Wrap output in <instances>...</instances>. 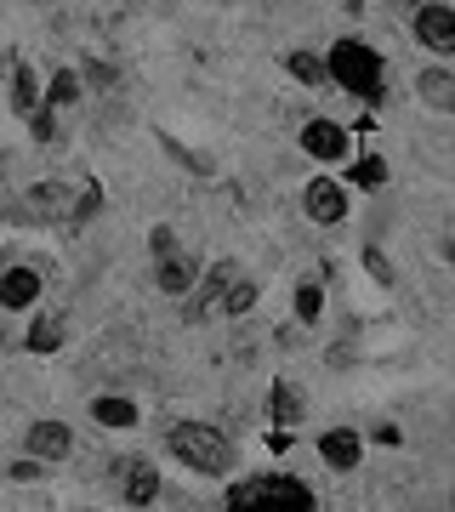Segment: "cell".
<instances>
[{"label":"cell","mask_w":455,"mask_h":512,"mask_svg":"<svg viewBox=\"0 0 455 512\" xmlns=\"http://www.w3.org/2000/svg\"><path fill=\"white\" fill-rule=\"evenodd\" d=\"M222 512H319V501H313L308 484L273 473V478H245V484H234V495H228Z\"/></svg>","instance_id":"obj_1"},{"label":"cell","mask_w":455,"mask_h":512,"mask_svg":"<svg viewBox=\"0 0 455 512\" xmlns=\"http://www.w3.org/2000/svg\"><path fill=\"white\" fill-rule=\"evenodd\" d=\"M325 74H336L353 97L382 103V57L370 52L364 40H336V52L325 57Z\"/></svg>","instance_id":"obj_2"},{"label":"cell","mask_w":455,"mask_h":512,"mask_svg":"<svg viewBox=\"0 0 455 512\" xmlns=\"http://www.w3.org/2000/svg\"><path fill=\"white\" fill-rule=\"evenodd\" d=\"M165 444H171L188 467H200V473H228V467H234L228 439H222L217 427H205V421H182V427H171V439Z\"/></svg>","instance_id":"obj_3"},{"label":"cell","mask_w":455,"mask_h":512,"mask_svg":"<svg viewBox=\"0 0 455 512\" xmlns=\"http://www.w3.org/2000/svg\"><path fill=\"white\" fill-rule=\"evenodd\" d=\"M416 35L433 46V52H450L455 46V12L450 6H421L416 12Z\"/></svg>","instance_id":"obj_4"},{"label":"cell","mask_w":455,"mask_h":512,"mask_svg":"<svg viewBox=\"0 0 455 512\" xmlns=\"http://www.w3.org/2000/svg\"><path fill=\"white\" fill-rule=\"evenodd\" d=\"M302 148H308L313 160H342L347 154V131L336 126V120H313V126L302 131Z\"/></svg>","instance_id":"obj_5"},{"label":"cell","mask_w":455,"mask_h":512,"mask_svg":"<svg viewBox=\"0 0 455 512\" xmlns=\"http://www.w3.org/2000/svg\"><path fill=\"white\" fill-rule=\"evenodd\" d=\"M29 456L35 461H63L69 456V427H63V421H35V427H29Z\"/></svg>","instance_id":"obj_6"},{"label":"cell","mask_w":455,"mask_h":512,"mask_svg":"<svg viewBox=\"0 0 455 512\" xmlns=\"http://www.w3.org/2000/svg\"><path fill=\"white\" fill-rule=\"evenodd\" d=\"M302 205H308L313 222H342L347 217V200H342V188H336V183H308Z\"/></svg>","instance_id":"obj_7"},{"label":"cell","mask_w":455,"mask_h":512,"mask_svg":"<svg viewBox=\"0 0 455 512\" xmlns=\"http://www.w3.org/2000/svg\"><path fill=\"white\" fill-rule=\"evenodd\" d=\"M319 456L330 461V467H359V456H364V444H359V433H353V427H336V433H325V439H319Z\"/></svg>","instance_id":"obj_8"},{"label":"cell","mask_w":455,"mask_h":512,"mask_svg":"<svg viewBox=\"0 0 455 512\" xmlns=\"http://www.w3.org/2000/svg\"><path fill=\"white\" fill-rule=\"evenodd\" d=\"M35 296H40L35 268H12V274H0V308H29Z\"/></svg>","instance_id":"obj_9"},{"label":"cell","mask_w":455,"mask_h":512,"mask_svg":"<svg viewBox=\"0 0 455 512\" xmlns=\"http://www.w3.org/2000/svg\"><path fill=\"white\" fill-rule=\"evenodd\" d=\"M234 279H239L234 262H217V268H211V279H205V291L188 302V319H205V313H211V302H217V296H228V285H234Z\"/></svg>","instance_id":"obj_10"},{"label":"cell","mask_w":455,"mask_h":512,"mask_svg":"<svg viewBox=\"0 0 455 512\" xmlns=\"http://www.w3.org/2000/svg\"><path fill=\"white\" fill-rule=\"evenodd\" d=\"M160 291L165 296L194 291V262H188V256H160Z\"/></svg>","instance_id":"obj_11"},{"label":"cell","mask_w":455,"mask_h":512,"mask_svg":"<svg viewBox=\"0 0 455 512\" xmlns=\"http://www.w3.org/2000/svg\"><path fill=\"white\" fill-rule=\"evenodd\" d=\"M268 416L279 421V433H285L291 421H302V393H296L291 382H273V393H268Z\"/></svg>","instance_id":"obj_12"},{"label":"cell","mask_w":455,"mask_h":512,"mask_svg":"<svg viewBox=\"0 0 455 512\" xmlns=\"http://www.w3.org/2000/svg\"><path fill=\"white\" fill-rule=\"evenodd\" d=\"M154 495H160V473H154L148 461H137V467L126 473V501H131V507H148Z\"/></svg>","instance_id":"obj_13"},{"label":"cell","mask_w":455,"mask_h":512,"mask_svg":"<svg viewBox=\"0 0 455 512\" xmlns=\"http://www.w3.org/2000/svg\"><path fill=\"white\" fill-rule=\"evenodd\" d=\"M63 348V319H35V325H29V353H57Z\"/></svg>","instance_id":"obj_14"},{"label":"cell","mask_w":455,"mask_h":512,"mask_svg":"<svg viewBox=\"0 0 455 512\" xmlns=\"http://www.w3.org/2000/svg\"><path fill=\"white\" fill-rule=\"evenodd\" d=\"M35 211H46V217H74L69 188H63V183H40L35 188Z\"/></svg>","instance_id":"obj_15"},{"label":"cell","mask_w":455,"mask_h":512,"mask_svg":"<svg viewBox=\"0 0 455 512\" xmlns=\"http://www.w3.org/2000/svg\"><path fill=\"white\" fill-rule=\"evenodd\" d=\"M91 416L103 421V427H131V421H137V404L131 399H97L91 404Z\"/></svg>","instance_id":"obj_16"},{"label":"cell","mask_w":455,"mask_h":512,"mask_svg":"<svg viewBox=\"0 0 455 512\" xmlns=\"http://www.w3.org/2000/svg\"><path fill=\"white\" fill-rule=\"evenodd\" d=\"M285 69H291L296 80H308V86H325V80H330L325 57H313V52H291V57H285Z\"/></svg>","instance_id":"obj_17"},{"label":"cell","mask_w":455,"mask_h":512,"mask_svg":"<svg viewBox=\"0 0 455 512\" xmlns=\"http://www.w3.org/2000/svg\"><path fill=\"white\" fill-rule=\"evenodd\" d=\"M319 308H325L319 279H302V285H296V319H302V325H313V319H319Z\"/></svg>","instance_id":"obj_18"},{"label":"cell","mask_w":455,"mask_h":512,"mask_svg":"<svg viewBox=\"0 0 455 512\" xmlns=\"http://www.w3.org/2000/svg\"><path fill=\"white\" fill-rule=\"evenodd\" d=\"M421 97L433 103V109H450V97H455V86H450V74H421Z\"/></svg>","instance_id":"obj_19"},{"label":"cell","mask_w":455,"mask_h":512,"mask_svg":"<svg viewBox=\"0 0 455 512\" xmlns=\"http://www.w3.org/2000/svg\"><path fill=\"white\" fill-rule=\"evenodd\" d=\"M12 97H18V103H12L18 114H35V109H40V97H35V74H29V63H18V86H12Z\"/></svg>","instance_id":"obj_20"},{"label":"cell","mask_w":455,"mask_h":512,"mask_svg":"<svg viewBox=\"0 0 455 512\" xmlns=\"http://www.w3.org/2000/svg\"><path fill=\"white\" fill-rule=\"evenodd\" d=\"M353 183H359V188H382L387 183V165L376 160V154H364V160L353 165Z\"/></svg>","instance_id":"obj_21"},{"label":"cell","mask_w":455,"mask_h":512,"mask_svg":"<svg viewBox=\"0 0 455 512\" xmlns=\"http://www.w3.org/2000/svg\"><path fill=\"white\" fill-rule=\"evenodd\" d=\"M97 211H103V188L91 183V188H80V194H74V222L97 217Z\"/></svg>","instance_id":"obj_22"},{"label":"cell","mask_w":455,"mask_h":512,"mask_svg":"<svg viewBox=\"0 0 455 512\" xmlns=\"http://www.w3.org/2000/svg\"><path fill=\"white\" fill-rule=\"evenodd\" d=\"M74 97H80V74H57L52 92H46V109H52V103H74Z\"/></svg>","instance_id":"obj_23"},{"label":"cell","mask_w":455,"mask_h":512,"mask_svg":"<svg viewBox=\"0 0 455 512\" xmlns=\"http://www.w3.org/2000/svg\"><path fill=\"white\" fill-rule=\"evenodd\" d=\"M251 308H256V285H234L222 296V313H251Z\"/></svg>","instance_id":"obj_24"},{"label":"cell","mask_w":455,"mask_h":512,"mask_svg":"<svg viewBox=\"0 0 455 512\" xmlns=\"http://www.w3.org/2000/svg\"><path fill=\"white\" fill-rule=\"evenodd\" d=\"M364 268L376 274V285H393V262H387V256L376 251V245H364Z\"/></svg>","instance_id":"obj_25"},{"label":"cell","mask_w":455,"mask_h":512,"mask_svg":"<svg viewBox=\"0 0 455 512\" xmlns=\"http://www.w3.org/2000/svg\"><path fill=\"white\" fill-rule=\"evenodd\" d=\"M29 131H35V143H52V137H57L52 109H35V114H29Z\"/></svg>","instance_id":"obj_26"},{"label":"cell","mask_w":455,"mask_h":512,"mask_svg":"<svg viewBox=\"0 0 455 512\" xmlns=\"http://www.w3.org/2000/svg\"><path fill=\"white\" fill-rule=\"evenodd\" d=\"M12 478H23V484H35V478H46V461H35V456L12 461Z\"/></svg>","instance_id":"obj_27"},{"label":"cell","mask_w":455,"mask_h":512,"mask_svg":"<svg viewBox=\"0 0 455 512\" xmlns=\"http://www.w3.org/2000/svg\"><path fill=\"white\" fill-rule=\"evenodd\" d=\"M148 245H154V256H177V234H171V228H154Z\"/></svg>","instance_id":"obj_28"}]
</instances>
